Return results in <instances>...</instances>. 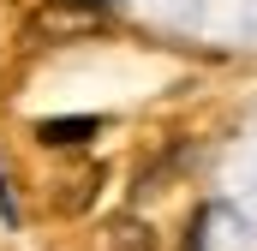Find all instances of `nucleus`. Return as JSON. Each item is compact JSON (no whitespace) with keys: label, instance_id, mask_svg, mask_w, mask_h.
Masks as SVG:
<instances>
[{"label":"nucleus","instance_id":"f257e3e1","mask_svg":"<svg viewBox=\"0 0 257 251\" xmlns=\"http://www.w3.org/2000/svg\"><path fill=\"white\" fill-rule=\"evenodd\" d=\"M102 132L96 114H60V120H36V144H48V150H78V144H90Z\"/></svg>","mask_w":257,"mask_h":251},{"label":"nucleus","instance_id":"f03ea898","mask_svg":"<svg viewBox=\"0 0 257 251\" xmlns=\"http://www.w3.org/2000/svg\"><path fill=\"white\" fill-rule=\"evenodd\" d=\"M120 245H132V251H150L156 239H150V227H138V221H120Z\"/></svg>","mask_w":257,"mask_h":251},{"label":"nucleus","instance_id":"7ed1b4c3","mask_svg":"<svg viewBox=\"0 0 257 251\" xmlns=\"http://www.w3.org/2000/svg\"><path fill=\"white\" fill-rule=\"evenodd\" d=\"M0 221H6V227H18V203H12V186H6V174H0Z\"/></svg>","mask_w":257,"mask_h":251},{"label":"nucleus","instance_id":"20e7f679","mask_svg":"<svg viewBox=\"0 0 257 251\" xmlns=\"http://www.w3.org/2000/svg\"><path fill=\"white\" fill-rule=\"evenodd\" d=\"M66 6H84V12H102V6H114V0H66Z\"/></svg>","mask_w":257,"mask_h":251}]
</instances>
